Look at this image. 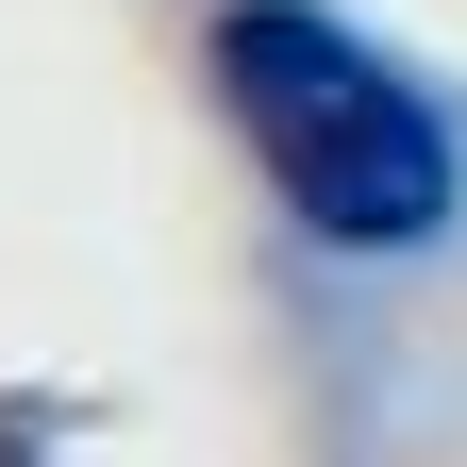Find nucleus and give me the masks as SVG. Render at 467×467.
<instances>
[{
    "mask_svg": "<svg viewBox=\"0 0 467 467\" xmlns=\"http://www.w3.org/2000/svg\"><path fill=\"white\" fill-rule=\"evenodd\" d=\"M217 100H234V134L267 150L284 217L334 234V251H418V234L451 217V134H434V100L400 84L368 34L301 17V0L217 17Z\"/></svg>",
    "mask_w": 467,
    "mask_h": 467,
    "instance_id": "1",
    "label": "nucleus"
}]
</instances>
